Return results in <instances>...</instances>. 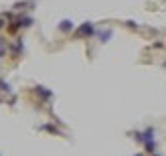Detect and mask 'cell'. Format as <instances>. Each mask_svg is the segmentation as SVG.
<instances>
[{
    "instance_id": "1",
    "label": "cell",
    "mask_w": 166,
    "mask_h": 156,
    "mask_svg": "<svg viewBox=\"0 0 166 156\" xmlns=\"http://www.w3.org/2000/svg\"><path fill=\"white\" fill-rule=\"evenodd\" d=\"M93 33V27L91 24H83L81 27V31H79V34H91Z\"/></svg>"
},
{
    "instance_id": "2",
    "label": "cell",
    "mask_w": 166,
    "mask_h": 156,
    "mask_svg": "<svg viewBox=\"0 0 166 156\" xmlns=\"http://www.w3.org/2000/svg\"><path fill=\"white\" fill-rule=\"evenodd\" d=\"M71 27H73V24H71L69 21H63V24H61V31H69Z\"/></svg>"
},
{
    "instance_id": "3",
    "label": "cell",
    "mask_w": 166,
    "mask_h": 156,
    "mask_svg": "<svg viewBox=\"0 0 166 156\" xmlns=\"http://www.w3.org/2000/svg\"><path fill=\"white\" fill-rule=\"evenodd\" d=\"M0 89H8V85H6L4 81H0Z\"/></svg>"
},
{
    "instance_id": "4",
    "label": "cell",
    "mask_w": 166,
    "mask_h": 156,
    "mask_svg": "<svg viewBox=\"0 0 166 156\" xmlns=\"http://www.w3.org/2000/svg\"><path fill=\"white\" fill-rule=\"evenodd\" d=\"M0 27H2V21H0Z\"/></svg>"
}]
</instances>
